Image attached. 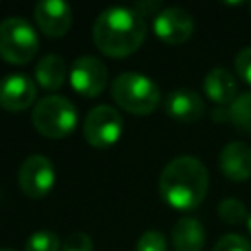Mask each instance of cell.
Listing matches in <instances>:
<instances>
[{
  "mask_svg": "<svg viewBox=\"0 0 251 251\" xmlns=\"http://www.w3.org/2000/svg\"><path fill=\"white\" fill-rule=\"evenodd\" d=\"M220 169L233 182L247 180L251 176V147L243 141L224 145L220 153Z\"/></svg>",
  "mask_w": 251,
  "mask_h": 251,
  "instance_id": "cell-13",
  "label": "cell"
},
{
  "mask_svg": "<svg viewBox=\"0 0 251 251\" xmlns=\"http://www.w3.org/2000/svg\"><path fill=\"white\" fill-rule=\"evenodd\" d=\"M235 69H237V75L247 82L251 84V47H245L237 53L235 57Z\"/></svg>",
  "mask_w": 251,
  "mask_h": 251,
  "instance_id": "cell-23",
  "label": "cell"
},
{
  "mask_svg": "<svg viewBox=\"0 0 251 251\" xmlns=\"http://www.w3.org/2000/svg\"><path fill=\"white\" fill-rule=\"evenodd\" d=\"M18 182H20V188L31 198H39L47 194L55 182L53 163L41 153L27 155L20 167Z\"/></svg>",
  "mask_w": 251,
  "mask_h": 251,
  "instance_id": "cell-8",
  "label": "cell"
},
{
  "mask_svg": "<svg viewBox=\"0 0 251 251\" xmlns=\"http://www.w3.org/2000/svg\"><path fill=\"white\" fill-rule=\"evenodd\" d=\"M71 84L73 88L82 94V96H98L106 84H108V69L106 65L92 55H82L76 57L71 65V73H69Z\"/></svg>",
  "mask_w": 251,
  "mask_h": 251,
  "instance_id": "cell-7",
  "label": "cell"
},
{
  "mask_svg": "<svg viewBox=\"0 0 251 251\" xmlns=\"http://www.w3.org/2000/svg\"><path fill=\"white\" fill-rule=\"evenodd\" d=\"M31 122L35 129L45 137L59 139L75 129L76 108L69 98L61 94H47L33 106Z\"/></svg>",
  "mask_w": 251,
  "mask_h": 251,
  "instance_id": "cell-5",
  "label": "cell"
},
{
  "mask_svg": "<svg viewBox=\"0 0 251 251\" xmlns=\"http://www.w3.org/2000/svg\"><path fill=\"white\" fill-rule=\"evenodd\" d=\"M39 47V37L31 22L22 16H10L0 22V57L14 65H24L33 59Z\"/></svg>",
  "mask_w": 251,
  "mask_h": 251,
  "instance_id": "cell-4",
  "label": "cell"
},
{
  "mask_svg": "<svg viewBox=\"0 0 251 251\" xmlns=\"http://www.w3.org/2000/svg\"><path fill=\"white\" fill-rule=\"evenodd\" d=\"M82 131L90 145L110 147L120 139V135L124 131V120L114 106L98 104L86 114Z\"/></svg>",
  "mask_w": 251,
  "mask_h": 251,
  "instance_id": "cell-6",
  "label": "cell"
},
{
  "mask_svg": "<svg viewBox=\"0 0 251 251\" xmlns=\"http://www.w3.org/2000/svg\"><path fill=\"white\" fill-rule=\"evenodd\" d=\"M145 33V18L129 6H110L102 10L92 24V39L96 47L112 57H126L137 51Z\"/></svg>",
  "mask_w": 251,
  "mask_h": 251,
  "instance_id": "cell-1",
  "label": "cell"
},
{
  "mask_svg": "<svg viewBox=\"0 0 251 251\" xmlns=\"http://www.w3.org/2000/svg\"><path fill=\"white\" fill-rule=\"evenodd\" d=\"M135 251H167V239L159 229H149L139 235Z\"/></svg>",
  "mask_w": 251,
  "mask_h": 251,
  "instance_id": "cell-20",
  "label": "cell"
},
{
  "mask_svg": "<svg viewBox=\"0 0 251 251\" xmlns=\"http://www.w3.org/2000/svg\"><path fill=\"white\" fill-rule=\"evenodd\" d=\"M214 251H251V243L239 233H227L216 241Z\"/></svg>",
  "mask_w": 251,
  "mask_h": 251,
  "instance_id": "cell-21",
  "label": "cell"
},
{
  "mask_svg": "<svg viewBox=\"0 0 251 251\" xmlns=\"http://www.w3.org/2000/svg\"><path fill=\"white\" fill-rule=\"evenodd\" d=\"M25 251H61V239L51 229H39L25 239Z\"/></svg>",
  "mask_w": 251,
  "mask_h": 251,
  "instance_id": "cell-18",
  "label": "cell"
},
{
  "mask_svg": "<svg viewBox=\"0 0 251 251\" xmlns=\"http://www.w3.org/2000/svg\"><path fill=\"white\" fill-rule=\"evenodd\" d=\"M37 88L31 76L24 73H12L0 78V106L8 112H20L31 106Z\"/></svg>",
  "mask_w": 251,
  "mask_h": 251,
  "instance_id": "cell-10",
  "label": "cell"
},
{
  "mask_svg": "<svg viewBox=\"0 0 251 251\" xmlns=\"http://www.w3.org/2000/svg\"><path fill=\"white\" fill-rule=\"evenodd\" d=\"M61 251H94V241L84 231H75L65 237Z\"/></svg>",
  "mask_w": 251,
  "mask_h": 251,
  "instance_id": "cell-22",
  "label": "cell"
},
{
  "mask_svg": "<svg viewBox=\"0 0 251 251\" xmlns=\"http://www.w3.org/2000/svg\"><path fill=\"white\" fill-rule=\"evenodd\" d=\"M218 216L226 224H241V222L249 220L245 204L239 198H224L220 202V206H218Z\"/></svg>",
  "mask_w": 251,
  "mask_h": 251,
  "instance_id": "cell-19",
  "label": "cell"
},
{
  "mask_svg": "<svg viewBox=\"0 0 251 251\" xmlns=\"http://www.w3.org/2000/svg\"><path fill=\"white\" fill-rule=\"evenodd\" d=\"M153 29H155L157 37H161L165 43L178 45V43H184L192 35L194 20L184 8L171 6V8H163L161 12L155 14Z\"/></svg>",
  "mask_w": 251,
  "mask_h": 251,
  "instance_id": "cell-9",
  "label": "cell"
},
{
  "mask_svg": "<svg viewBox=\"0 0 251 251\" xmlns=\"http://www.w3.org/2000/svg\"><path fill=\"white\" fill-rule=\"evenodd\" d=\"M0 251H14V249H8V247H0Z\"/></svg>",
  "mask_w": 251,
  "mask_h": 251,
  "instance_id": "cell-26",
  "label": "cell"
},
{
  "mask_svg": "<svg viewBox=\"0 0 251 251\" xmlns=\"http://www.w3.org/2000/svg\"><path fill=\"white\" fill-rule=\"evenodd\" d=\"M206 243L204 226L196 218H180L173 227L175 251H202Z\"/></svg>",
  "mask_w": 251,
  "mask_h": 251,
  "instance_id": "cell-15",
  "label": "cell"
},
{
  "mask_svg": "<svg viewBox=\"0 0 251 251\" xmlns=\"http://www.w3.org/2000/svg\"><path fill=\"white\" fill-rule=\"evenodd\" d=\"M65 78H67V65H65V59L61 55L47 53L37 61V65H35V80L43 88L57 90L59 86H63Z\"/></svg>",
  "mask_w": 251,
  "mask_h": 251,
  "instance_id": "cell-16",
  "label": "cell"
},
{
  "mask_svg": "<svg viewBox=\"0 0 251 251\" xmlns=\"http://www.w3.org/2000/svg\"><path fill=\"white\" fill-rule=\"evenodd\" d=\"M229 122L235 126V129L251 133V90L239 94L229 106Z\"/></svg>",
  "mask_w": 251,
  "mask_h": 251,
  "instance_id": "cell-17",
  "label": "cell"
},
{
  "mask_svg": "<svg viewBox=\"0 0 251 251\" xmlns=\"http://www.w3.org/2000/svg\"><path fill=\"white\" fill-rule=\"evenodd\" d=\"M247 227H249V231H251V214H249V220H247Z\"/></svg>",
  "mask_w": 251,
  "mask_h": 251,
  "instance_id": "cell-25",
  "label": "cell"
},
{
  "mask_svg": "<svg viewBox=\"0 0 251 251\" xmlns=\"http://www.w3.org/2000/svg\"><path fill=\"white\" fill-rule=\"evenodd\" d=\"M159 192L176 210L196 208L208 192V171L204 163L192 155L171 159L161 171Z\"/></svg>",
  "mask_w": 251,
  "mask_h": 251,
  "instance_id": "cell-2",
  "label": "cell"
},
{
  "mask_svg": "<svg viewBox=\"0 0 251 251\" xmlns=\"http://www.w3.org/2000/svg\"><path fill=\"white\" fill-rule=\"evenodd\" d=\"M112 96L131 114H151L161 100V90L147 75L126 71L112 80Z\"/></svg>",
  "mask_w": 251,
  "mask_h": 251,
  "instance_id": "cell-3",
  "label": "cell"
},
{
  "mask_svg": "<svg viewBox=\"0 0 251 251\" xmlns=\"http://www.w3.org/2000/svg\"><path fill=\"white\" fill-rule=\"evenodd\" d=\"M204 92L212 102L218 106H231L235 98L239 96V84L237 78L227 69H212L204 78Z\"/></svg>",
  "mask_w": 251,
  "mask_h": 251,
  "instance_id": "cell-14",
  "label": "cell"
},
{
  "mask_svg": "<svg viewBox=\"0 0 251 251\" xmlns=\"http://www.w3.org/2000/svg\"><path fill=\"white\" fill-rule=\"evenodd\" d=\"M165 110L176 122L188 124V122L200 120L206 106H204V100L200 98L198 92H194L190 88H176V90L167 94Z\"/></svg>",
  "mask_w": 251,
  "mask_h": 251,
  "instance_id": "cell-12",
  "label": "cell"
},
{
  "mask_svg": "<svg viewBox=\"0 0 251 251\" xmlns=\"http://www.w3.org/2000/svg\"><path fill=\"white\" fill-rule=\"evenodd\" d=\"M159 0H151V2H137L135 4V10L141 14V16H149V14H153L155 10H159Z\"/></svg>",
  "mask_w": 251,
  "mask_h": 251,
  "instance_id": "cell-24",
  "label": "cell"
},
{
  "mask_svg": "<svg viewBox=\"0 0 251 251\" xmlns=\"http://www.w3.org/2000/svg\"><path fill=\"white\" fill-rule=\"evenodd\" d=\"M35 22L49 37H61L73 24V10L65 0H39L35 4Z\"/></svg>",
  "mask_w": 251,
  "mask_h": 251,
  "instance_id": "cell-11",
  "label": "cell"
}]
</instances>
